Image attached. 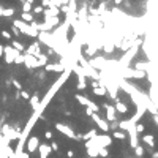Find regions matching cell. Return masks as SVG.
Segmentation results:
<instances>
[{"label":"cell","instance_id":"6da1fadb","mask_svg":"<svg viewBox=\"0 0 158 158\" xmlns=\"http://www.w3.org/2000/svg\"><path fill=\"white\" fill-rule=\"evenodd\" d=\"M70 73H71V68H67V70H65L63 73H62V76L57 79V81H55L54 82V86L51 87V90H48V94H46L44 95V98L41 100V105H40V108L38 109H36V112H38L40 116L44 112V109H46V106H48L49 103H51V100L54 98V95L55 94H57V90L65 84V82H67L68 81V78H70Z\"/></svg>","mask_w":158,"mask_h":158},{"label":"cell","instance_id":"7a4b0ae2","mask_svg":"<svg viewBox=\"0 0 158 158\" xmlns=\"http://www.w3.org/2000/svg\"><path fill=\"white\" fill-rule=\"evenodd\" d=\"M13 25L21 33H25L27 36H30V38H38V32H36L35 29H32L30 24H27V22H24L21 19H16V21H13Z\"/></svg>","mask_w":158,"mask_h":158},{"label":"cell","instance_id":"3957f363","mask_svg":"<svg viewBox=\"0 0 158 158\" xmlns=\"http://www.w3.org/2000/svg\"><path fill=\"white\" fill-rule=\"evenodd\" d=\"M71 71L76 73V76H78V79H79L76 89H78V90H86V89H87V81H86L87 76H86L84 70H82V67H81V65H76V63H74L73 67H71Z\"/></svg>","mask_w":158,"mask_h":158},{"label":"cell","instance_id":"277c9868","mask_svg":"<svg viewBox=\"0 0 158 158\" xmlns=\"http://www.w3.org/2000/svg\"><path fill=\"white\" fill-rule=\"evenodd\" d=\"M138 44H139V41H136L133 48H131V49H128V51L123 54V57L119 60V67H120V68H125L127 65H128L130 62H131V59L134 57V55H136V52H138Z\"/></svg>","mask_w":158,"mask_h":158},{"label":"cell","instance_id":"5b68a950","mask_svg":"<svg viewBox=\"0 0 158 158\" xmlns=\"http://www.w3.org/2000/svg\"><path fill=\"white\" fill-rule=\"evenodd\" d=\"M3 54H5V62H6V63H13V62L16 60V57H17L21 52L16 51V49H13L11 46H3Z\"/></svg>","mask_w":158,"mask_h":158},{"label":"cell","instance_id":"8992f818","mask_svg":"<svg viewBox=\"0 0 158 158\" xmlns=\"http://www.w3.org/2000/svg\"><path fill=\"white\" fill-rule=\"evenodd\" d=\"M94 139H95V144H97L98 149H101V147H109L111 144H112V138L108 136V134H101V136L97 134Z\"/></svg>","mask_w":158,"mask_h":158},{"label":"cell","instance_id":"52a82bcc","mask_svg":"<svg viewBox=\"0 0 158 158\" xmlns=\"http://www.w3.org/2000/svg\"><path fill=\"white\" fill-rule=\"evenodd\" d=\"M123 78H134V79H141L145 76V71H139V70H131V68H122Z\"/></svg>","mask_w":158,"mask_h":158},{"label":"cell","instance_id":"ba28073f","mask_svg":"<svg viewBox=\"0 0 158 158\" xmlns=\"http://www.w3.org/2000/svg\"><path fill=\"white\" fill-rule=\"evenodd\" d=\"M90 117L94 119V122L97 123V127H98V128L101 130V131H105V133H106V131H109V122H108V120L101 119V117H100L98 114H95V112L92 114Z\"/></svg>","mask_w":158,"mask_h":158},{"label":"cell","instance_id":"9c48e42d","mask_svg":"<svg viewBox=\"0 0 158 158\" xmlns=\"http://www.w3.org/2000/svg\"><path fill=\"white\" fill-rule=\"evenodd\" d=\"M55 130L60 131L62 134H65L67 138H70V139H76V134H74V131L68 125H65V123H55Z\"/></svg>","mask_w":158,"mask_h":158},{"label":"cell","instance_id":"30bf717a","mask_svg":"<svg viewBox=\"0 0 158 158\" xmlns=\"http://www.w3.org/2000/svg\"><path fill=\"white\" fill-rule=\"evenodd\" d=\"M38 145H40V138L38 136H29L27 139V153H32L38 150Z\"/></svg>","mask_w":158,"mask_h":158},{"label":"cell","instance_id":"8fae6325","mask_svg":"<svg viewBox=\"0 0 158 158\" xmlns=\"http://www.w3.org/2000/svg\"><path fill=\"white\" fill-rule=\"evenodd\" d=\"M67 68H71V67H67L65 63H46L44 65V70L46 71H59V73H63Z\"/></svg>","mask_w":158,"mask_h":158},{"label":"cell","instance_id":"7c38bea8","mask_svg":"<svg viewBox=\"0 0 158 158\" xmlns=\"http://www.w3.org/2000/svg\"><path fill=\"white\" fill-rule=\"evenodd\" d=\"M25 54H30V55H33V57H38V55L41 54V46H40V43L38 41H33L29 48H27V52Z\"/></svg>","mask_w":158,"mask_h":158},{"label":"cell","instance_id":"4fadbf2b","mask_svg":"<svg viewBox=\"0 0 158 158\" xmlns=\"http://www.w3.org/2000/svg\"><path fill=\"white\" fill-rule=\"evenodd\" d=\"M105 109H106V120L108 122H116V114H117V111L112 105H105Z\"/></svg>","mask_w":158,"mask_h":158},{"label":"cell","instance_id":"5bb4252c","mask_svg":"<svg viewBox=\"0 0 158 158\" xmlns=\"http://www.w3.org/2000/svg\"><path fill=\"white\" fill-rule=\"evenodd\" d=\"M24 65H25L27 68H30V70L38 68V63H36V57H33V55H30V54H25V55H24Z\"/></svg>","mask_w":158,"mask_h":158},{"label":"cell","instance_id":"9a60e30c","mask_svg":"<svg viewBox=\"0 0 158 158\" xmlns=\"http://www.w3.org/2000/svg\"><path fill=\"white\" fill-rule=\"evenodd\" d=\"M51 153H52L51 145H48V144H40L38 145V155H40V158H48Z\"/></svg>","mask_w":158,"mask_h":158},{"label":"cell","instance_id":"2e32d148","mask_svg":"<svg viewBox=\"0 0 158 158\" xmlns=\"http://www.w3.org/2000/svg\"><path fill=\"white\" fill-rule=\"evenodd\" d=\"M29 103H30L32 109H33V111H36V109L40 108V105H41V100H40V97H38V95H32V97H30V100H29Z\"/></svg>","mask_w":158,"mask_h":158},{"label":"cell","instance_id":"e0dca14e","mask_svg":"<svg viewBox=\"0 0 158 158\" xmlns=\"http://www.w3.org/2000/svg\"><path fill=\"white\" fill-rule=\"evenodd\" d=\"M114 108H116V111H117V112H120V114H125L127 111H128L127 105H123V101H120L119 98L116 100V105H114Z\"/></svg>","mask_w":158,"mask_h":158},{"label":"cell","instance_id":"ac0fdd59","mask_svg":"<svg viewBox=\"0 0 158 158\" xmlns=\"http://www.w3.org/2000/svg\"><path fill=\"white\" fill-rule=\"evenodd\" d=\"M44 22L46 24H49L51 27H55V25H59V16H44Z\"/></svg>","mask_w":158,"mask_h":158},{"label":"cell","instance_id":"d6986e66","mask_svg":"<svg viewBox=\"0 0 158 158\" xmlns=\"http://www.w3.org/2000/svg\"><path fill=\"white\" fill-rule=\"evenodd\" d=\"M94 94H95V95H98V97H105V95L108 94V92H106V87L100 82V84H98L97 87H94Z\"/></svg>","mask_w":158,"mask_h":158},{"label":"cell","instance_id":"ffe728a7","mask_svg":"<svg viewBox=\"0 0 158 158\" xmlns=\"http://www.w3.org/2000/svg\"><path fill=\"white\" fill-rule=\"evenodd\" d=\"M36 63H38V68H40V67H44V65L48 63V55L40 54L38 57H36Z\"/></svg>","mask_w":158,"mask_h":158},{"label":"cell","instance_id":"44dd1931","mask_svg":"<svg viewBox=\"0 0 158 158\" xmlns=\"http://www.w3.org/2000/svg\"><path fill=\"white\" fill-rule=\"evenodd\" d=\"M76 101H79V105H82V106H86V108H87V106H89V101H90V100H89L87 97H84V95L78 94V95H76Z\"/></svg>","mask_w":158,"mask_h":158},{"label":"cell","instance_id":"7402d4cb","mask_svg":"<svg viewBox=\"0 0 158 158\" xmlns=\"http://www.w3.org/2000/svg\"><path fill=\"white\" fill-rule=\"evenodd\" d=\"M142 141L147 144V145H150V147H155V139H153V134H145L142 138Z\"/></svg>","mask_w":158,"mask_h":158},{"label":"cell","instance_id":"603a6c76","mask_svg":"<svg viewBox=\"0 0 158 158\" xmlns=\"http://www.w3.org/2000/svg\"><path fill=\"white\" fill-rule=\"evenodd\" d=\"M21 21H24V22H32V21H35L33 19V14L32 13H22V16H21Z\"/></svg>","mask_w":158,"mask_h":158},{"label":"cell","instance_id":"cb8c5ba5","mask_svg":"<svg viewBox=\"0 0 158 158\" xmlns=\"http://www.w3.org/2000/svg\"><path fill=\"white\" fill-rule=\"evenodd\" d=\"M11 48H13V49H16V51H19V52L25 49V48H24V44H22L21 41H17V40H13V44H11Z\"/></svg>","mask_w":158,"mask_h":158},{"label":"cell","instance_id":"d4e9b609","mask_svg":"<svg viewBox=\"0 0 158 158\" xmlns=\"http://www.w3.org/2000/svg\"><path fill=\"white\" fill-rule=\"evenodd\" d=\"M87 155L90 158H97L98 156V149L97 147H87Z\"/></svg>","mask_w":158,"mask_h":158},{"label":"cell","instance_id":"484cf974","mask_svg":"<svg viewBox=\"0 0 158 158\" xmlns=\"http://www.w3.org/2000/svg\"><path fill=\"white\" fill-rule=\"evenodd\" d=\"M112 136H114V139H127V133L125 131H117V130H114V133H112Z\"/></svg>","mask_w":158,"mask_h":158},{"label":"cell","instance_id":"4316f807","mask_svg":"<svg viewBox=\"0 0 158 158\" xmlns=\"http://www.w3.org/2000/svg\"><path fill=\"white\" fill-rule=\"evenodd\" d=\"M95 136H97V131H95V130H90L89 133L82 134V139H86V141H89V139H94Z\"/></svg>","mask_w":158,"mask_h":158},{"label":"cell","instance_id":"83f0119b","mask_svg":"<svg viewBox=\"0 0 158 158\" xmlns=\"http://www.w3.org/2000/svg\"><path fill=\"white\" fill-rule=\"evenodd\" d=\"M13 14H14L13 8H3V11H2V16H3V17H11Z\"/></svg>","mask_w":158,"mask_h":158},{"label":"cell","instance_id":"f1b7e54d","mask_svg":"<svg viewBox=\"0 0 158 158\" xmlns=\"http://www.w3.org/2000/svg\"><path fill=\"white\" fill-rule=\"evenodd\" d=\"M5 155L8 156V158H17L16 156V153H14V150H11L8 145H5Z\"/></svg>","mask_w":158,"mask_h":158},{"label":"cell","instance_id":"f546056e","mask_svg":"<svg viewBox=\"0 0 158 158\" xmlns=\"http://www.w3.org/2000/svg\"><path fill=\"white\" fill-rule=\"evenodd\" d=\"M87 108L92 111V112H95V114L98 112V109H100V108H98V105H95V103H94V101H92V100L89 101V106H87Z\"/></svg>","mask_w":158,"mask_h":158},{"label":"cell","instance_id":"4dcf8cb0","mask_svg":"<svg viewBox=\"0 0 158 158\" xmlns=\"http://www.w3.org/2000/svg\"><path fill=\"white\" fill-rule=\"evenodd\" d=\"M95 52H97L95 46H87V49H86V54H87V55H90V57H92V55H95Z\"/></svg>","mask_w":158,"mask_h":158},{"label":"cell","instance_id":"1f68e13d","mask_svg":"<svg viewBox=\"0 0 158 158\" xmlns=\"http://www.w3.org/2000/svg\"><path fill=\"white\" fill-rule=\"evenodd\" d=\"M134 155H136V156H139V158H141V156L144 155V149H142L141 145H138V147H134Z\"/></svg>","mask_w":158,"mask_h":158},{"label":"cell","instance_id":"d6a6232c","mask_svg":"<svg viewBox=\"0 0 158 158\" xmlns=\"http://www.w3.org/2000/svg\"><path fill=\"white\" fill-rule=\"evenodd\" d=\"M32 10H33V6H32L30 3H25V2L22 3V11H24V13H30Z\"/></svg>","mask_w":158,"mask_h":158},{"label":"cell","instance_id":"836d02e7","mask_svg":"<svg viewBox=\"0 0 158 158\" xmlns=\"http://www.w3.org/2000/svg\"><path fill=\"white\" fill-rule=\"evenodd\" d=\"M98 155H100V156H108V155H109L108 147H101V149H98Z\"/></svg>","mask_w":158,"mask_h":158},{"label":"cell","instance_id":"e575fe53","mask_svg":"<svg viewBox=\"0 0 158 158\" xmlns=\"http://www.w3.org/2000/svg\"><path fill=\"white\" fill-rule=\"evenodd\" d=\"M134 130H136V133L139 134V133H144V130H145V127H144L142 123H139V122H138V123L134 125Z\"/></svg>","mask_w":158,"mask_h":158},{"label":"cell","instance_id":"d590c367","mask_svg":"<svg viewBox=\"0 0 158 158\" xmlns=\"http://www.w3.org/2000/svg\"><path fill=\"white\" fill-rule=\"evenodd\" d=\"M19 95H21V97H22L25 101H29V100H30V97H32V95H30L27 90H21V92H19Z\"/></svg>","mask_w":158,"mask_h":158},{"label":"cell","instance_id":"8d00e7d4","mask_svg":"<svg viewBox=\"0 0 158 158\" xmlns=\"http://www.w3.org/2000/svg\"><path fill=\"white\" fill-rule=\"evenodd\" d=\"M14 63H16V65H22V63H24V55H22V54L17 55L16 60H14Z\"/></svg>","mask_w":158,"mask_h":158},{"label":"cell","instance_id":"74e56055","mask_svg":"<svg viewBox=\"0 0 158 158\" xmlns=\"http://www.w3.org/2000/svg\"><path fill=\"white\" fill-rule=\"evenodd\" d=\"M33 13H38V14H43V11H44V8L43 6H35L33 10H32Z\"/></svg>","mask_w":158,"mask_h":158},{"label":"cell","instance_id":"f35d334b","mask_svg":"<svg viewBox=\"0 0 158 158\" xmlns=\"http://www.w3.org/2000/svg\"><path fill=\"white\" fill-rule=\"evenodd\" d=\"M0 33H2V36H3V38H5V40H11V35H10V33H8L6 30H2V32H0Z\"/></svg>","mask_w":158,"mask_h":158},{"label":"cell","instance_id":"ab89813d","mask_svg":"<svg viewBox=\"0 0 158 158\" xmlns=\"http://www.w3.org/2000/svg\"><path fill=\"white\" fill-rule=\"evenodd\" d=\"M13 86H14V87H16L17 90H19V92L22 90V86H21V84H19V82H17L16 79H13Z\"/></svg>","mask_w":158,"mask_h":158},{"label":"cell","instance_id":"60d3db41","mask_svg":"<svg viewBox=\"0 0 158 158\" xmlns=\"http://www.w3.org/2000/svg\"><path fill=\"white\" fill-rule=\"evenodd\" d=\"M17 158H30V155L29 153H27V152H21L19 155H16Z\"/></svg>","mask_w":158,"mask_h":158},{"label":"cell","instance_id":"b9f144b4","mask_svg":"<svg viewBox=\"0 0 158 158\" xmlns=\"http://www.w3.org/2000/svg\"><path fill=\"white\" fill-rule=\"evenodd\" d=\"M11 30H13V33H14L16 36H19V35H21V32H19V30H17V29H16V27H14V25H11Z\"/></svg>","mask_w":158,"mask_h":158},{"label":"cell","instance_id":"7bdbcfd3","mask_svg":"<svg viewBox=\"0 0 158 158\" xmlns=\"http://www.w3.org/2000/svg\"><path fill=\"white\" fill-rule=\"evenodd\" d=\"M51 149L52 150H59V144L57 142H51Z\"/></svg>","mask_w":158,"mask_h":158},{"label":"cell","instance_id":"ee69618b","mask_svg":"<svg viewBox=\"0 0 158 158\" xmlns=\"http://www.w3.org/2000/svg\"><path fill=\"white\" fill-rule=\"evenodd\" d=\"M44 138H46V139H52V131H46V133H44Z\"/></svg>","mask_w":158,"mask_h":158},{"label":"cell","instance_id":"f6af8a7d","mask_svg":"<svg viewBox=\"0 0 158 158\" xmlns=\"http://www.w3.org/2000/svg\"><path fill=\"white\" fill-rule=\"evenodd\" d=\"M152 116H153V122H155V125L158 127V112H156V114H152Z\"/></svg>","mask_w":158,"mask_h":158},{"label":"cell","instance_id":"bcb514c9","mask_svg":"<svg viewBox=\"0 0 158 158\" xmlns=\"http://www.w3.org/2000/svg\"><path fill=\"white\" fill-rule=\"evenodd\" d=\"M21 2H22V3H24V2H25V3H30V5H32V3H33V2H35V0H21Z\"/></svg>","mask_w":158,"mask_h":158},{"label":"cell","instance_id":"7dc6e473","mask_svg":"<svg viewBox=\"0 0 158 158\" xmlns=\"http://www.w3.org/2000/svg\"><path fill=\"white\" fill-rule=\"evenodd\" d=\"M67 155L71 158V156H74V152H73V150H68V152H67Z\"/></svg>","mask_w":158,"mask_h":158},{"label":"cell","instance_id":"c3c4849f","mask_svg":"<svg viewBox=\"0 0 158 158\" xmlns=\"http://www.w3.org/2000/svg\"><path fill=\"white\" fill-rule=\"evenodd\" d=\"M86 114H87V116H89V117H90V116H92V114H94V112H92V111H90V109H89V108H87V111H86Z\"/></svg>","mask_w":158,"mask_h":158},{"label":"cell","instance_id":"681fc988","mask_svg":"<svg viewBox=\"0 0 158 158\" xmlns=\"http://www.w3.org/2000/svg\"><path fill=\"white\" fill-rule=\"evenodd\" d=\"M38 76H40V79H44V78H46V74H44V73H40Z\"/></svg>","mask_w":158,"mask_h":158},{"label":"cell","instance_id":"f907efd6","mask_svg":"<svg viewBox=\"0 0 158 158\" xmlns=\"http://www.w3.org/2000/svg\"><path fill=\"white\" fill-rule=\"evenodd\" d=\"M152 158H158V152H153V153H152Z\"/></svg>","mask_w":158,"mask_h":158},{"label":"cell","instance_id":"816d5d0a","mask_svg":"<svg viewBox=\"0 0 158 158\" xmlns=\"http://www.w3.org/2000/svg\"><path fill=\"white\" fill-rule=\"evenodd\" d=\"M114 2H116V5H120V3L123 2V0H114Z\"/></svg>","mask_w":158,"mask_h":158},{"label":"cell","instance_id":"f5cc1de1","mask_svg":"<svg viewBox=\"0 0 158 158\" xmlns=\"http://www.w3.org/2000/svg\"><path fill=\"white\" fill-rule=\"evenodd\" d=\"M2 11H3V8H2V6H0V16H2Z\"/></svg>","mask_w":158,"mask_h":158},{"label":"cell","instance_id":"db71d44e","mask_svg":"<svg viewBox=\"0 0 158 158\" xmlns=\"http://www.w3.org/2000/svg\"><path fill=\"white\" fill-rule=\"evenodd\" d=\"M0 51H3V46L2 44H0Z\"/></svg>","mask_w":158,"mask_h":158},{"label":"cell","instance_id":"11a10c76","mask_svg":"<svg viewBox=\"0 0 158 158\" xmlns=\"http://www.w3.org/2000/svg\"><path fill=\"white\" fill-rule=\"evenodd\" d=\"M2 55H3V51H0V57H2Z\"/></svg>","mask_w":158,"mask_h":158}]
</instances>
